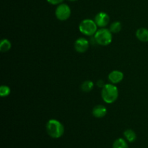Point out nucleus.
<instances>
[{"label": "nucleus", "instance_id": "6ab92c4d", "mask_svg": "<svg viewBox=\"0 0 148 148\" xmlns=\"http://www.w3.org/2000/svg\"><path fill=\"white\" fill-rule=\"evenodd\" d=\"M70 1H77V0H69Z\"/></svg>", "mask_w": 148, "mask_h": 148}, {"label": "nucleus", "instance_id": "2eb2a0df", "mask_svg": "<svg viewBox=\"0 0 148 148\" xmlns=\"http://www.w3.org/2000/svg\"><path fill=\"white\" fill-rule=\"evenodd\" d=\"M110 30L113 33H118L121 30V23L119 21L114 22L110 25Z\"/></svg>", "mask_w": 148, "mask_h": 148}, {"label": "nucleus", "instance_id": "6e6552de", "mask_svg": "<svg viewBox=\"0 0 148 148\" xmlns=\"http://www.w3.org/2000/svg\"><path fill=\"white\" fill-rule=\"evenodd\" d=\"M124 79V74L122 72L119 70H114L110 72L108 75V79L113 84L119 83Z\"/></svg>", "mask_w": 148, "mask_h": 148}, {"label": "nucleus", "instance_id": "0eeeda50", "mask_svg": "<svg viewBox=\"0 0 148 148\" xmlns=\"http://www.w3.org/2000/svg\"><path fill=\"white\" fill-rule=\"evenodd\" d=\"M90 42L85 38H79L75 43V49L78 53H84L88 49Z\"/></svg>", "mask_w": 148, "mask_h": 148}, {"label": "nucleus", "instance_id": "f257e3e1", "mask_svg": "<svg viewBox=\"0 0 148 148\" xmlns=\"http://www.w3.org/2000/svg\"><path fill=\"white\" fill-rule=\"evenodd\" d=\"M46 132L53 139L60 138L64 133L63 124L56 119H50L46 124Z\"/></svg>", "mask_w": 148, "mask_h": 148}, {"label": "nucleus", "instance_id": "7ed1b4c3", "mask_svg": "<svg viewBox=\"0 0 148 148\" xmlns=\"http://www.w3.org/2000/svg\"><path fill=\"white\" fill-rule=\"evenodd\" d=\"M93 36L97 43L101 46H108L111 43L113 39L111 30L104 27L99 29Z\"/></svg>", "mask_w": 148, "mask_h": 148}, {"label": "nucleus", "instance_id": "423d86ee", "mask_svg": "<svg viewBox=\"0 0 148 148\" xmlns=\"http://www.w3.org/2000/svg\"><path fill=\"white\" fill-rule=\"evenodd\" d=\"M95 22L97 25L100 27H104L108 25L110 22V17L106 12H99L95 17Z\"/></svg>", "mask_w": 148, "mask_h": 148}, {"label": "nucleus", "instance_id": "1a4fd4ad", "mask_svg": "<svg viewBox=\"0 0 148 148\" xmlns=\"http://www.w3.org/2000/svg\"><path fill=\"white\" fill-rule=\"evenodd\" d=\"M92 113L95 118H103L106 115L107 109L104 106L98 105L94 107Z\"/></svg>", "mask_w": 148, "mask_h": 148}, {"label": "nucleus", "instance_id": "20e7f679", "mask_svg": "<svg viewBox=\"0 0 148 148\" xmlns=\"http://www.w3.org/2000/svg\"><path fill=\"white\" fill-rule=\"evenodd\" d=\"M98 25L95 23V20L90 19H85L82 20L79 25V30L82 34L87 36H92L95 34Z\"/></svg>", "mask_w": 148, "mask_h": 148}, {"label": "nucleus", "instance_id": "4468645a", "mask_svg": "<svg viewBox=\"0 0 148 148\" xmlns=\"http://www.w3.org/2000/svg\"><path fill=\"white\" fill-rule=\"evenodd\" d=\"M113 148H129L127 142L122 138H119L114 141Z\"/></svg>", "mask_w": 148, "mask_h": 148}, {"label": "nucleus", "instance_id": "9b49d317", "mask_svg": "<svg viewBox=\"0 0 148 148\" xmlns=\"http://www.w3.org/2000/svg\"><path fill=\"white\" fill-rule=\"evenodd\" d=\"M12 47V43L8 39L3 38L1 40V43H0V51L1 52H7L8 51L10 50Z\"/></svg>", "mask_w": 148, "mask_h": 148}, {"label": "nucleus", "instance_id": "f8f14e48", "mask_svg": "<svg viewBox=\"0 0 148 148\" xmlns=\"http://www.w3.org/2000/svg\"><path fill=\"white\" fill-rule=\"evenodd\" d=\"M124 135L125 138L128 140L130 143H132L134 142L137 139V135H136L135 132L132 130H127L124 131Z\"/></svg>", "mask_w": 148, "mask_h": 148}, {"label": "nucleus", "instance_id": "39448f33", "mask_svg": "<svg viewBox=\"0 0 148 148\" xmlns=\"http://www.w3.org/2000/svg\"><path fill=\"white\" fill-rule=\"evenodd\" d=\"M55 15L58 20L64 21L69 18L71 15V9L66 4H59L55 11Z\"/></svg>", "mask_w": 148, "mask_h": 148}, {"label": "nucleus", "instance_id": "dca6fc26", "mask_svg": "<svg viewBox=\"0 0 148 148\" xmlns=\"http://www.w3.org/2000/svg\"><path fill=\"white\" fill-rule=\"evenodd\" d=\"M10 88L7 85H1L0 88V95L1 97H7L10 94Z\"/></svg>", "mask_w": 148, "mask_h": 148}, {"label": "nucleus", "instance_id": "ddd939ff", "mask_svg": "<svg viewBox=\"0 0 148 148\" xmlns=\"http://www.w3.org/2000/svg\"><path fill=\"white\" fill-rule=\"evenodd\" d=\"M94 87V84L92 81L90 80H86L81 85V89L83 92H89L92 90Z\"/></svg>", "mask_w": 148, "mask_h": 148}, {"label": "nucleus", "instance_id": "a211bd4d", "mask_svg": "<svg viewBox=\"0 0 148 148\" xmlns=\"http://www.w3.org/2000/svg\"><path fill=\"white\" fill-rule=\"evenodd\" d=\"M105 82H104V81L103 80V79H100V80H98V82H97V85H98V87H99V88H103L104 86H105Z\"/></svg>", "mask_w": 148, "mask_h": 148}, {"label": "nucleus", "instance_id": "f3484780", "mask_svg": "<svg viewBox=\"0 0 148 148\" xmlns=\"http://www.w3.org/2000/svg\"><path fill=\"white\" fill-rule=\"evenodd\" d=\"M49 4H53V5H59V4H62L64 0H46Z\"/></svg>", "mask_w": 148, "mask_h": 148}, {"label": "nucleus", "instance_id": "f03ea898", "mask_svg": "<svg viewBox=\"0 0 148 148\" xmlns=\"http://www.w3.org/2000/svg\"><path fill=\"white\" fill-rule=\"evenodd\" d=\"M101 97L106 103H113L119 97V90L116 86L113 84H106L102 88Z\"/></svg>", "mask_w": 148, "mask_h": 148}, {"label": "nucleus", "instance_id": "9d476101", "mask_svg": "<svg viewBox=\"0 0 148 148\" xmlns=\"http://www.w3.org/2000/svg\"><path fill=\"white\" fill-rule=\"evenodd\" d=\"M137 39L142 42H148V30L145 27L138 29L136 32Z\"/></svg>", "mask_w": 148, "mask_h": 148}]
</instances>
